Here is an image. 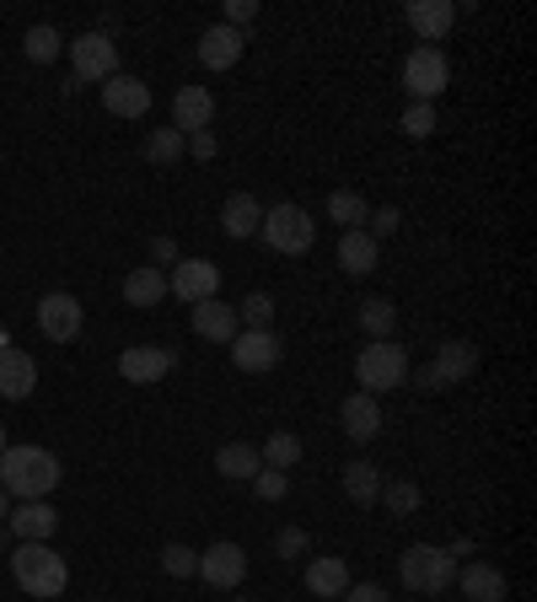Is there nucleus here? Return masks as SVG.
Here are the masks:
<instances>
[{
	"label": "nucleus",
	"mask_w": 537,
	"mask_h": 602,
	"mask_svg": "<svg viewBox=\"0 0 537 602\" xmlns=\"http://www.w3.org/2000/svg\"><path fill=\"white\" fill-rule=\"evenodd\" d=\"M60 484V458L44 447H5L0 452V489L16 500H49Z\"/></svg>",
	"instance_id": "f257e3e1"
},
{
	"label": "nucleus",
	"mask_w": 537,
	"mask_h": 602,
	"mask_svg": "<svg viewBox=\"0 0 537 602\" xmlns=\"http://www.w3.org/2000/svg\"><path fill=\"white\" fill-rule=\"evenodd\" d=\"M11 576H16V587L27 592V598H65L70 587V565L49 548V543H16L11 548Z\"/></svg>",
	"instance_id": "f03ea898"
},
{
	"label": "nucleus",
	"mask_w": 537,
	"mask_h": 602,
	"mask_svg": "<svg viewBox=\"0 0 537 602\" xmlns=\"http://www.w3.org/2000/svg\"><path fill=\"white\" fill-rule=\"evenodd\" d=\"M398 576H403L408 592H419V598H441V592L457 581V559H452L441 543H414V548H403Z\"/></svg>",
	"instance_id": "7ed1b4c3"
},
{
	"label": "nucleus",
	"mask_w": 537,
	"mask_h": 602,
	"mask_svg": "<svg viewBox=\"0 0 537 602\" xmlns=\"http://www.w3.org/2000/svg\"><path fill=\"white\" fill-rule=\"evenodd\" d=\"M355 382H360V393H371V399L403 388V382H408V350L393 344V339H371V344L355 355Z\"/></svg>",
	"instance_id": "20e7f679"
},
{
	"label": "nucleus",
	"mask_w": 537,
	"mask_h": 602,
	"mask_svg": "<svg viewBox=\"0 0 537 602\" xmlns=\"http://www.w3.org/2000/svg\"><path fill=\"white\" fill-rule=\"evenodd\" d=\"M259 232H264V243L274 248V253H290V259H296V253H307V248L318 243V221H312L301 204H290V200L274 204V210H264V226H259Z\"/></svg>",
	"instance_id": "39448f33"
},
{
	"label": "nucleus",
	"mask_w": 537,
	"mask_h": 602,
	"mask_svg": "<svg viewBox=\"0 0 537 602\" xmlns=\"http://www.w3.org/2000/svg\"><path fill=\"white\" fill-rule=\"evenodd\" d=\"M446 81H452V66H446V55L430 49V44H419V49L403 60V86H408L414 103H435V97L446 92Z\"/></svg>",
	"instance_id": "423d86ee"
},
{
	"label": "nucleus",
	"mask_w": 537,
	"mask_h": 602,
	"mask_svg": "<svg viewBox=\"0 0 537 602\" xmlns=\"http://www.w3.org/2000/svg\"><path fill=\"white\" fill-rule=\"evenodd\" d=\"M200 576L204 587H215V592H237L242 581H248V548L242 543H210L200 554Z\"/></svg>",
	"instance_id": "0eeeda50"
},
{
	"label": "nucleus",
	"mask_w": 537,
	"mask_h": 602,
	"mask_svg": "<svg viewBox=\"0 0 537 602\" xmlns=\"http://www.w3.org/2000/svg\"><path fill=\"white\" fill-rule=\"evenodd\" d=\"M70 66H75V81H108L119 75V44L108 33H81L70 44Z\"/></svg>",
	"instance_id": "6e6552de"
},
{
	"label": "nucleus",
	"mask_w": 537,
	"mask_h": 602,
	"mask_svg": "<svg viewBox=\"0 0 537 602\" xmlns=\"http://www.w3.org/2000/svg\"><path fill=\"white\" fill-rule=\"evenodd\" d=\"M215 291H220V269L210 264V259H178V269L167 274V296H178L189 307L215 302Z\"/></svg>",
	"instance_id": "1a4fd4ad"
},
{
	"label": "nucleus",
	"mask_w": 537,
	"mask_h": 602,
	"mask_svg": "<svg viewBox=\"0 0 537 602\" xmlns=\"http://www.w3.org/2000/svg\"><path fill=\"white\" fill-rule=\"evenodd\" d=\"M172 366H178V355H172L167 344H130V350L119 355V377H124V382H134V388L162 382Z\"/></svg>",
	"instance_id": "9d476101"
},
{
	"label": "nucleus",
	"mask_w": 537,
	"mask_h": 602,
	"mask_svg": "<svg viewBox=\"0 0 537 602\" xmlns=\"http://www.w3.org/2000/svg\"><path fill=\"white\" fill-rule=\"evenodd\" d=\"M81 323H86V312H81V302H75L70 291H49V296L38 302V329H44V339L70 344V339L81 334Z\"/></svg>",
	"instance_id": "9b49d317"
},
{
	"label": "nucleus",
	"mask_w": 537,
	"mask_h": 602,
	"mask_svg": "<svg viewBox=\"0 0 537 602\" xmlns=\"http://www.w3.org/2000/svg\"><path fill=\"white\" fill-rule=\"evenodd\" d=\"M279 355H285V344H279L274 329H242V334L231 339V361H237V371H274Z\"/></svg>",
	"instance_id": "f8f14e48"
},
{
	"label": "nucleus",
	"mask_w": 537,
	"mask_h": 602,
	"mask_svg": "<svg viewBox=\"0 0 537 602\" xmlns=\"http://www.w3.org/2000/svg\"><path fill=\"white\" fill-rule=\"evenodd\" d=\"M103 108L114 114V119H145L151 114V86L140 81V75H108L103 81Z\"/></svg>",
	"instance_id": "ddd939ff"
},
{
	"label": "nucleus",
	"mask_w": 537,
	"mask_h": 602,
	"mask_svg": "<svg viewBox=\"0 0 537 602\" xmlns=\"http://www.w3.org/2000/svg\"><path fill=\"white\" fill-rule=\"evenodd\" d=\"M403 16H408V27L419 33V44H441L446 33H452V22H457V5L452 0H408L403 5Z\"/></svg>",
	"instance_id": "4468645a"
},
{
	"label": "nucleus",
	"mask_w": 537,
	"mask_h": 602,
	"mask_svg": "<svg viewBox=\"0 0 537 602\" xmlns=\"http://www.w3.org/2000/svg\"><path fill=\"white\" fill-rule=\"evenodd\" d=\"M38 388V361L16 344H0V399H27Z\"/></svg>",
	"instance_id": "2eb2a0df"
},
{
	"label": "nucleus",
	"mask_w": 537,
	"mask_h": 602,
	"mask_svg": "<svg viewBox=\"0 0 537 602\" xmlns=\"http://www.w3.org/2000/svg\"><path fill=\"white\" fill-rule=\"evenodd\" d=\"M215 119V92L210 86H178L172 97V130L178 134H200Z\"/></svg>",
	"instance_id": "dca6fc26"
},
{
	"label": "nucleus",
	"mask_w": 537,
	"mask_h": 602,
	"mask_svg": "<svg viewBox=\"0 0 537 602\" xmlns=\"http://www.w3.org/2000/svg\"><path fill=\"white\" fill-rule=\"evenodd\" d=\"M5 528H11V538H22V543H49L55 528H60V511H55L49 500H22V506L5 517Z\"/></svg>",
	"instance_id": "f3484780"
},
{
	"label": "nucleus",
	"mask_w": 537,
	"mask_h": 602,
	"mask_svg": "<svg viewBox=\"0 0 537 602\" xmlns=\"http://www.w3.org/2000/svg\"><path fill=\"white\" fill-rule=\"evenodd\" d=\"M242 49H248V33L215 22V27H204V38H200V66L204 70H231L242 60Z\"/></svg>",
	"instance_id": "a211bd4d"
},
{
	"label": "nucleus",
	"mask_w": 537,
	"mask_h": 602,
	"mask_svg": "<svg viewBox=\"0 0 537 602\" xmlns=\"http://www.w3.org/2000/svg\"><path fill=\"white\" fill-rule=\"evenodd\" d=\"M189 323H194V334L210 339V344H231V339L242 334V323H237V307H231V302H200V307L189 312Z\"/></svg>",
	"instance_id": "6ab92c4d"
},
{
	"label": "nucleus",
	"mask_w": 537,
	"mask_h": 602,
	"mask_svg": "<svg viewBox=\"0 0 537 602\" xmlns=\"http://www.w3.org/2000/svg\"><path fill=\"white\" fill-rule=\"evenodd\" d=\"M338 420H344V436L349 441H377L382 436V403L371 399V393H349L344 409H338Z\"/></svg>",
	"instance_id": "aec40b11"
},
{
	"label": "nucleus",
	"mask_w": 537,
	"mask_h": 602,
	"mask_svg": "<svg viewBox=\"0 0 537 602\" xmlns=\"http://www.w3.org/2000/svg\"><path fill=\"white\" fill-rule=\"evenodd\" d=\"M307 592L323 598V602H338L349 592V559H338V554L312 559V565H307Z\"/></svg>",
	"instance_id": "412c9836"
},
{
	"label": "nucleus",
	"mask_w": 537,
	"mask_h": 602,
	"mask_svg": "<svg viewBox=\"0 0 537 602\" xmlns=\"http://www.w3.org/2000/svg\"><path fill=\"white\" fill-rule=\"evenodd\" d=\"M435 371H441V382L452 388V382H468L473 371H478V344L468 339H446V344H435V361H430Z\"/></svg>",
	"instance_id": "4be33fe9"
},
{
	"label": "nucleus",
	"mask_w": 537,
	"mask_h": 602,
	"mask_svg": "<svg viewBox=\"0 0 537 602\" xmlns=\"http://www.w3.org/2000/svg\"><path fill=\"white\" fill-rule=\"evenodd\" d=\"M463 598L468 602H505L511 587H505V570H494L489 559H473L463 570Z\"/></svg>",
	"instance_id": "5701e85b"
},
{
	"label": "nucleus",
	"mask_w": 537,
	"mask_h": 602,
	"mask_svg": "<svg viewBox=\"0 0 537 602\" xmlns=\"http://www.w3.org/2000/svg\"><path fill=\"white\" fill-rule=\"evenodd\" d=\"M259 226H264V204L253 200V194H231V200L220 204V232H226V237L242 243V237H253Z\"/></svg>",
	"instance_id": "b1692460"
},
{
	"label": "nucleus",
	"mask_w": 537,
	"mask_h": 602,
	"mask_svg": "<svg viewBox=\"0 0 537 602\" xmlns=\"http://www.w3.org/2000/svg\"><path fill=\"white\" fill-rule=\"evenodd\" d=\"M338 479H344V495H349L355 506H377V500H382V484H387V479L377 473V463H366V458H349Z\"/></svg>",
	"instance_id": "393cba45"
},
{
	"label": "nucleus",
	"mask_w": 537,
	"mask_h": 602,
	"mask_svg": "<svg viewBox=\"0 0 537 602\" xmlns=\"http://www.w3.org/2000/svg\"><path fill=\"white\" fill-rule=\"evenodd\" d=\"M377 259H382V248H377L371 232H344V237H338V269H344V274L360 280V274L377 269Z\"/></svg>",
	"instance_id": "a878e982"
},
{
	"label": "nucleus",
	"mask_w": 537,
	"mask_h": 602,
	"mask_svg": "<svg viewBox=\"0 0 537 602\" xmlns=\"http://www.w3.org/2000/svg\"><path fill=\"white\" fill-rule=\"evenodd\" d=\"M162 296H167V274L156 264H140L124 274V302H130V307H156Z\"/></svg>",
	"instance_id": "bb28decb"
},
{
	"label": "nucleus",
	"mask_w": 537,
	"mask_h": 602,
	"mask_svg": "<svg viewBox=\"0 0 537 602\" xmlns=\"http://www.w3.org/2000/svg\"><path fill=\"white\" fill-rule=\"evenodd\" d=\"M259 469H264V458H259V447H248V441H226V447L215 452V473H220V479H248V484H253Z\"/></svg>",
	"instance_id": "cd10ccee"
},
{
	"label": "nucleus",
	"mask_w": 537,
	"mask_h": 602,
	"mask_svg": "<svg viewBox=\"0 0 537 602\" xmlns=\"http://www.w3.org/2000/svg\"><path fill=\"white\" fill-rule=\"evenodd\" d=\"M301 452H307V447H301V436H296V430H274L264 447H259L264 469H279V473L296 469V463H301Z\"/></svg>",
	"instance_id": "c85d7f7f"
},
{
	"label": "nucleus",
	"mask_w": 537,
	"mask_h": 602,
	"mask_svg": "<svg viewBox=\"0 0 537 602\" xmlns=\"http://www.w3.org/2000/svg\"><path fill=\"white\" fill-rule=\"evenodd\" d=\"M329 215H334V226H344V232H366L371 204L360 200L355 189H334V194H329Z\"/></svg>",
	"instance_id": "c756f323"
},
{
	"label": "nucleus",
	"mask_w": 537,
	"mask_h": 602,
	"mask_svg": "<svg viewBox=\"0 0 537 602\" xmlns=\"http://www.w3.org/2000/svg\"><path fill=\"white\" fill-rule=\"evenodd\" d=\"M22 49H27V60H33V66H49V60H60V55H65V38H60V27L38 22V27H27Z\"/></svg>",
	"instance_id": "7c9ffc66"
},
{
	"label": "nucleus",
	"mask_w": 537,
	"mask_h": 602,
	"mask_svg": "<svg viewBox=\"0 0 537 602\" xmlns=\"http://www.w3.org/2000/svg\"><path fill=\"white\" fill-rule=\"evenodd\" d=\"M360 329H366L371 339H393V329H398V307L382 302V296L360 302Z\"/></svg>",
	"instance_id": "2f4dec72"
},
{
	"label": "nucleus",
	"mask_w": 537,
	"mask_h": 602,
	"mask_svg": "<svg viewBox=\"0 0 537 602\" xmlns=\"http://www.w3.org/2000/svg\"><path fill=\"white\" fill-rule=\"evenodd\" d=\"M183 151H189V134H178V130H151L145 134V156H151L156 167H172Z\"/></svg>",
	"instance_id": "473e14b6"
},
{
	"label": "nucleus",
	"mask_w": 537,
	"mask_h": 602,
	"mask_svg": "<svg viewBox=\"0 0 537 602\" xmlns=\"http://www.w3.org/2000/svg\"><path fill=\"white\" fill-rule=\"evenodd\" d=\"M419 500H425V495H419V484H414V479H393V484H382V506H387L393 517H414V511H419Z\"/></svg>",
	"instance_id": "72a5a7b5"
},
{
	"label": "nucleus",
	"mask_w": 537,
	"mask_h": 602,
	"mask_svg": "<svg viewBox=\"0 0 537 602\" xmlns=\"http://www.w3.org/2000/svg\"><path fill=\"white\" fill-rule=\"evenodd\" d=\"M237 323H248V329H268V323H274V296H268V291H253V296L237 307Z\"/></svg>",
	"instance_id": "f704fd0d"
},
{
	"label": "nucleus",
	"mask_w": 537,
	"mask_h": 602,
	"mask_svg": "<svg viewBox=\"0 0 537 602\" xmlns=\"http://www.w3.org/2000/svg\"><path fill=\"white\" fill-rule=\"evenodd\" d=\"M162 570L183 581V576H194V570H200V554H194L189 543H167V548H162Z\"/></svg>",
	"instance_id": "c9c22d12"
},
{
	"label": "nucleus",
	"mask_w": 537,
	"mask_h": 602,
	"mask_svg": "<svg viewBox=\"0 0 537 602\" xmlns=\"http://www.w3.org/2000/svg\"><path fill=\"white\" fill-rule=\"evenodd\" d=\"M403 134H414V140L435 134V103H408L403 108Z\"/></svg>",
	"instance_id": "e433bc0d"
},
{
	"label": "nucleus",
	"mask_w": 537,
	"mask_h": 602,
	"mask_svg": "<svg viewBox=\"0 0 537 602\" xmlns=\"http://www.w3.org/2000/svg\"><path fill=\"white\" fill-rule=\"evenodd\" d=\"M285 489H290V473H279V469L253 473V495H259V500H285Z\"/></svg>",
	"instance_id": "4c0bfd02"
},
{
	"label": "nucleus",
	"mask_w": 537,
	"mask_h": 602,
	"mask_svg": "<svg viewBox=\"0 0 537 602\" xmlns=\"http://www.w3.org/2000/svg\"><path fill=\"white\" fill-rule=\"evenodd\" d=\"M307 548H312V538L301 533V528H279V538H274V554L279 559H301Z\"/></svg>",
	"instance_id": "58836bf2"
},
{
	"label": "nucleus",
	"mask_w": 537,
	"mask_h": 602,
	"mask_svg": "<svg viewBox=\"0 0 537 602\" xmlns=\"http://www.w3.org/2000/svg\"><path fill=\"white\" fill-rule=\"evenodd\" d=\"M366 221H371V237L382 243V237H393V232L403 226V210H398V204H382V210H371Z\"/></svg>",
	"instance_id": "ea45409f"
},
{
	"label": "nucleus",
	"mask_w": 537,
	"mask_h": 602,
	"mask_svg": "<svg viewBox=\"0 0 537 602\" xmlns=\"http://www.w3.org/2000/svg\"><path fill=\"white\" fill-rule=\"evenodd\" d=\"M259 22V0H226V27H253Z\"/></svg>",
	"instance_id": "a19ab883"
},
{
	"label": "nucleus",
	"mask_w": 537,
	"mask_h": 602,
	"mask_svg": "<svg viewBox=\"0 0 537 602\" xmlns=\"http://www.w3.org/2000/svg\"><path fill=\"white\" fill-rule=\"evenodd\" d=\"M338 602H393V598H387L377 581H349V592H344Z\"/></svg>",
	"instance_id": "79ce46f5"
},
{
	"label": "nucleus",
	"mask_w": 537,
	"mask_h": 602,
	"mask_svg": "<svg viewBox=\"0 0 537 602\" xmlns=\"http://www.w3.org/2000/svg\"><path fill=\"white\" fill-rule=\"evenodd\" d=\"M414 388H419V393H441L446 382H441V371H435V366H419V371H414Z\"/></svg>",
	"instance_id": "37998d69"
},
{
	"label": "nucleus",
	"mask_w": 537,
	"mask_h": 602,
	"mask_svg": "<svg viewBox=\"0 0 537 602\" xmlns=\"http://www.w3.org/2000/svg\"><path fill=\"white\" fill-rule=\"evenodd\" d=\"M189 151H194L200 162H210V156H215L220 145H215V134H210V130H200V134H189Z\"/></svg>",
	"instance_id": "c03bdc74"
},
{
	"label": "nucleus",
	"mask_w": 537,
	"mask_h": 602,
	"mask_svg": "<svg viewBox=\"0 0 537 602\" xmlns=\"http://www.w3.org/2000/svg\"><path fill=\"white\" fill-rule=\"evenodd\" d=\"M151 259H156V269L172 264V259H178V243H172V237H156V243H151Z\"/></svg>",
	"instance_id": "a18cd8bd"
},
{
	"label": "nucleus",
	"mask_w": 537,
	"mask_h": 602,
	"mask_svg": "<svg viewBox=\"0 0 537 602\" xmlns=\"http://www.w3.org/2000/svg\"><path fill=\"white\" fill-rule=\"evenodd\" d=\"M446 554H452V559H468V554H473V538H457V543H452Z\"/></svg>",
	"instance_id": "49530a36"
},
{
	"label": "nucleus",
	"mask_w": 537,
	"mask_h": 602,
	"mask_svg": "<svg viewBox=\"0 0 537 602\" xmlns=\"http://www.w3.org/2000/svg\"><path fill=\"white\" fill-rule=\"evenodd\" d=\"M5 500H11V495L0 489V528H5V517H11V506H5Z\"/></svg>",
	"instance_id": "de8ad7c7"
},
{
	"label": "nucleus",
	"mask_w": 537,
	"mask_h": 602,
	"mask_svg": "<svg viewBox=\"0 0 537 602\" xmlns=\"http://www.w3.org/2000/svg\"><path fill=\"white\" fill-rule=\"evenodd\" d=\"M5 447H11V441H5V425H0V452H5Z\"/></svg>",
	"instance_id": "09e8293b"
},
{
	"label": "nucleus",
	"mask_w": 537,
	"mask_h": 602,
	"mask_svg": "<svg viewBox=\"0 0 537 602\" xmlns=\"http://www.w3.org/2000/svg\"><path fill=\"white\" fill-rule=\"evenodd\" d=\"M0 344H11V339H5V318H0Z\"/></svg>",
	"instance_id": "8fccbe9b"
},
{
	"label": "nucleus",
	"mask_w": 537,
	"mask_h": 602,
	"mask_svg": "<svg viewBox=\"0 0 537 602\" xmlns=\"http://www.w3.org/2000/svg\"><path fill=\"white\" fill-rule=\"evenodd\" d=\"M231 602H248V598H231Z\"/></svg>",
	"instance_id": "3c124183"
}]
</instances>
